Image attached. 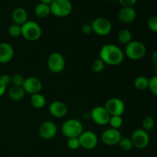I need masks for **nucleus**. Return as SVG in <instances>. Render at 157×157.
I'll use <instances>...</instances> for the list:
<instances>
[{
    "label": "nucleus",
    "instance_id": "f257e3e1",
    "mask_svg": "<svg viewBox=\"0 0 157 157\" xmlns=\"http://www.w3.org/2000/svg\"><path fill=\"white\" fill-rule=\"evenodd\" d=\"M100 58L109 65H118L124 61V54L118 46L107 44L103 46L100 51Z\"/></svg>",
    "mask_w": 157,
    "mask_h": 157
},
{
    "label": "nucleus",
    "instance_id": "f03ea898",
    "mask_svg": "<svg viewBox=\"0 0 157 157\" xmlns=\"http://www.w3.org/2000/svg\"><path fill=\"white\" fill-rule=\"evenodd\" d=\"M61 132L66 137H79L84 132L83 125L79 121L76 119H70L66 121L61 127Z\"/></svg>",
    "mask_w": 157,
    "mask_h": 157
},
{
    "label": "nucleus",
    "instance_id": "7ed1b4c3",
    "mask_svg": "<svg viewBox=\"0 0 157 157\" xmlns=\"http://www.w3.org/2000/svg\"><path fill=\"white\" fill-rule=\"evenodd\" d=\"M50 9L54 15L64 18L72 12V4L69 0H54L50 4Z\"/></svg>",
    "mask_w": 157,
    "mask_h": 157
},
{
    "label": "nucleus",
    "instance_id": "20e7f679",
    "mask_svg": "<svg viewBox=\"0 0 157 157\" xmlns=\"http://www.w3.org/2000/svg\"><path fill=\"white\" fill-rule=\"evenodd\" d=\"M21 27V35L29 41H36L41 36V29L34 21H28Z\"/></svg>",
    "mask_w": 157,
    "mask_h": 157
},
{
    "label": "nucleus",
    "instance_id": "39448f33",
    "mask_svg": "<svg viewBox=\"0 0 157 157\" xmlns=\"http://www.w3.org/2000/svg\"><path fill=\"white\" fill-rule=\"evenodd\" d=\"M147 53V48L144 44L138 41H132L127 44L125 54L130 59L140 60L144 58Z\"/></svg>",
    "mask_w": 157,
    "mask_h": 157
},
{
    "label": "nucleus",
    "instance_id": "423d86ee",
    "mask_svg": "<svg viewBox=\"0 0 157 157\" xmlns=\"http://www.w3.org/2000/svg\"><path fill=\"white\" fill-rule=\"evenodd\" d=\"M48 67L54 74L61 73L65 67V61L62 55L58 52H54L48 58Z\"/></svg>",
    "mask_w": 157,
    "mask_h": 157
},
{
    "label": "nucleus",
    "instance_id": "0eeeda50",
    "mask_svg": "<svg viewBox=\"0 0 157 157\" xmlns=\"http://www.w3.org/2000/svg\"><path fill=\"white\" fill-rule=\"evenodd\" d=\"M93 32L101 36H106L111 32L112 25L107 18L99 17L92 21L91 23Z\"/></svg>",
    "mask_w": 157,
    "mask_h": 157
},
{
    "label": "nucleus",
    "instance_id": "6e6552de",
    "mask_svg": "<svg viewBox=\"0 0 157 157\" xmlns=\"http://www.w3.org/2000/svg\"><path fill=\"white\" fill-rule=\"evenodd\" d=\"M90 117L95 124L101 126L107 125L109 124L110 115L104 107L98 106L95 107L90 112Z\"/></svg>",
    "mask_w": 157,
    "mask_h": 157
},
{
    "label": "nucleus",
    "instance_id": "1a4fd4ad",
    "mask_svg": "<svg viewBox=\"0 0 157 157\" xmlns=\"http://www.w3.org/2000/svg\"><path fill=\"white\" fill-rule=\"evenodd\" d=\"M80 146L85 150H93L98 144V139L97 135L93 131H84L78 137Z\"/></svg>",
    "mask_w": 157,
    "mask_h": 157
},
{
    "label": "nucleus",
    "instance_id": "9d476101",
    "mask_svg": "<svg viewBox=\"0 0 157 157\" xmlns=\"http://www.w3.org/2000/svg\"><path fill=\"white\" fill-rule=\"evenodd\" d=\"M105 109L110 116H122L125 110V105L123 101L117 98L109 99L106 102Z\"/></svg>",
    "mask_w": 157,
    "mask_h": 157
},
{
    "label": "nucleus",
    "instance_id": "9b49d317",
    "mask_svg": "<svg viewBox=\"0 0 157 157\" xmlns=\"http://www.w3.org/2000/svg\"><path fill=\"white\" fill-rule=\"evenodd\" d=\"M131 140L133 147L137 149H144L150 143V136L146 130L143 129H137L133 133Z\"/></svg>",
    "mask_w": 157,
    "mask_h": 157
},
{
    "label": "nucleus",
    "instance_id": "f8f14e48",
    "mask_svg": "<svg viewBox=\"0 0 157 157\" xmlns=\"http://www.w3.org/2000/svg\"><path fill=\"white\" fill-rule=\"evenodd\" d=\"M122 138L121 133L119 130L109 128L104 130L101 134V140L107 146H114L119 144Z\"/></svg>",
    "mask_w": 157,
    "mask_h": 157
},
{
    "label": "nucleus",
    "instance_id": "ddd939ff",
    "mask_svg": "<svg viewBox=\"0 0 157 157\" xmlns=\"http://www.w3.org/2000/svg\"><path fill=\"white\" fill-rule=\"evenodd\" d=\"M58 132V128L52 121H45L40 125L38 128V134L42 139L50 140L55 136Z\"/></svg>",
    "mask_w": 157,
    "mask_h": 157
},
{
    "label": "nucleus",
    "instance_id": "4468645a",
    "mask_svg": "<svg viewBox=\"0 0 157 157\" xmlns=\"http://www.w3.org/2000/svg\"><path fill=\"white\" fill-rule=\"evenodd\" d=\"M22 88L25 92L30 94L39 93L40 90L42 88V83L38 78L35 77H30L25 79L24 84L22 85Z\"/></svg>",
    "mask_w": 157,
    "mask_h": 157
},
{
    "label": "nucleus",
    "instance_id": "2eb2a0df",
    "mask_svg": "<svg viewBox=\"0 0 157 157\" xmlns=\"http://www.w3.org/2000/svg\"><path fill=\"white\" fill-rule=\"evenodd\" d=\"M14 56V49L10 44L0 43V64H6L12 61Z\"/></svg>",
    "mask_w": 157,
    "mask_h": 157
},
{
    "label": "nucleus",
    "instance_id": "dca6fc26",
    "mask_svg": "<svg viewBox=\"0 0 157 157\" xmlns=\"http://www.w3.org/2000/svg\"><path fill=\"white\" fill-rule=\"evenodd\" d=\"M49 112L55 117L61 118L67 114V107L61 101H54L49 106Z\"/></svg>",
    "mask_w": 157,
    "mask_h": 157
},
{
    "label": "nucleus",
    "instance_id": "f3484780",
    "mask_svg": "<svg viewBox=\"0 0 157 157\" xmlns=\"http://www.w3.org/2000/svg\"><path fill=\"white\" fill-rule=\"evenodd\" d=\"M136 18V12L133 7H123L118 13V18L123 23H131Z\"/></svg>",
    "mask_w": 157,
    "mask_h": 157
},
{
    "label": "nucleus",
    "instance_id": "a211bd4d",
    "mask_svg": "<svg viewBox=\"0 0 157 157\" xmlns=\"http://www.w3.org/2000/svg\"><path fill=\"white\" fill-rule=\"evenodd\" d=\"M12 20L15 24L18 25H22L26 21H28V13L23 8H16L12 12Z\"/></svg>",
    "mask_w": 157,
    "mask_h": 157
},
{
    "label": "nucleus",
    "instance_id": "6ab92c4d",
    "mask_svg": "<svg viewBox=\"0 0 157 157\" xmlns=\"http://www.w3.org/2000/svg\"><path fill=\"white\" fill-rule=\"evenodd\" d=\"M25 92L24 89L22 87H16V86H13L11 87L9 90V97L11 100L14 101H18L23 99L25 97Z\"/></svg>",
    "mask_w": 157,
    "mask_h": 157
},
{
    "label": "nucleus",
    "instance_id": "aec40b11",
    "mask_svg": "<svg viewBox=\"0 0 157 157\" xmlns=\"http://www.w3.org/2000/svg\"><path fill=\"white\" fill-rule=\"evenodd\" d=\"M35 13L38 18H46L51 14L50 5H47L41 2L38 3L35 8Z\"/></svg>",
    "mask_w": 157,
    "mask_h": 157
},
{
    "label": "nucleus",
    "instance_id": "412c9836",
    "mask_svg": "<svg viewBox=\"0 0 157 157\" xmlns=\"http://www.w3.org/2000/svg\"><path fill=\"white\" fill-rule=\"evenodd\" d=\"M31 104L35 108H42L46 104V99L42 94L38 93L32 94L31 97Z\"/></svg>",
    "mask_w": 157,
    "mask_h": 157
},
{
    "label": "nucleus",
    "instance_id": "4be33fe9",
    "mask_svg": "<svg viewBox=\"0 0 157 157\" xmlns=\"http://www.w3.org/2000/svg\"><path fill=\"white\" fill-rule=\"evenodd\" d=\"M118 41L123 44H128L132 41V34L128 29H122L118 33Z\"/></svg>",
    "mask_w": 157,
    "mask_h": 157
},
{
    "label": "nucleus",
    "instance_id": "5701e85b",
    "mask_svg": "<svg viewBox=\"0 0 157 157\" xmlns=\"http://www.w3.org/2000/svg\"><path fill=\"white\" fill-rule=\"evenodd\" d=\"M150 79L145 76H139L135 79L134 86L140 90H144L148 88Z\"/></svg>",
    "mask_w": 157,
    "mask_h": 157
},
{
    "label": "nucleus",
    "instance_id": "b1692460",
    "mask_svg": "<svg viewBox=\"0 0 157 157\" xmlns=\"http://www.w3.org/2000/svg\"><path fill=\"white\" fill-rule=\"evenodd\" d=\"M111 128L119 130L123 125V118L121 116H110V121H109Z\"/></svg>",
    "mask_w": 157,
    "mask_h": 157
},
{
    "label": "nucleus",
    "instance_id": "393cba45",
    "mask_svg": "<svg viewBox=\"0 0 157 157\" xmlns=\"http://www.w3.org/2000/svg\"><path fill=\"white\" fill-rule=\"evenodd\" d=\"M104 67H105V63L101 58H98V59L94 60L91 64L92 70L95 73H101V72H102L104 71Z\"/></svg>",
    "mask_w": 157,
    "mask_h": 157
},
{
    "label": "nucleus",
    "instance_id": "a878e982",
    "mask_svg": "<svg viewBox=\"0 0 157 157\" xmlns=\"http://www.w3.org/2000/svg\"><path fill=\"white\" fill-rule=\"evenodd\" d=\"M118 144L121 149H122L124 151H130L133 147V144L130 138H121Z\"/></svg>",
    "mask_w": 157,
    "mask_h": 157
},
{
    "label": "nucleus",
    "instance_id": "bb28decb",
    "mask_svg": "<svg viewBox=\"0 0 157 157\" xmlns=\"http://www.w3.org/2000/svg\"><path fill=\"white\" fill-rule=\"evenodd\" d=\"M154 126L155 121L151 117H147L144 118L142 122V129L146 130V131H150V130H151L154 127Z\"/></svg>",
    "mask_w": 157,
    "mask_h": 157
},
{
    "label": "nucleus",
    "instance_id": "cd10ccee",
    "mask_svg": "<svg viewBox=\"0 0 157 157\" xmlns=\"http://www.w3.org/2000/svg\"><path fill=\"white\" fill-rule=\"evenodd\" d=\"M8 32H9V35L14 38L20 36L21 35V25H18L13 24L12 25L9 26V29H8Z\"/></svg>",
    "mask_w": 157,
    "mask_h": 157
},
{
    "label": "nucleus",
    "instance_id": "c85d7f7f",
    "mask_svg": "<svg viewBox=\"0 0 157 157\" xmlns=\"http://www.w3.org/2000/svg\"><path fill=\"white\" fill-rule=\"evenodd\" d=\"M25 78L20 74H15L12 77V80L11 82L12 83L13 86H16V87H22Z\"/></svg>",
    "mask_w": 157,
    "mask_h": 157
},
{
    "label": "nucleus",
    "instance_id": "c756f323",
    "mask_svg": "<svg viewBox=\"0 0 157 157\" xmlns=\"http://www.w3.org/2000/svg\"><path fill=\"white\" fill-rule=\"evenodd\" d=\"M148 88L151 91L153 94L157 97V75H155L152 78H150L149 81Z\"/></svg>",
    "mask_w": 157,
    "mask_h": 157
},
{
    "label": "nucleus",
    "instance_id": "7c9ffc66",
    "mask_svg": "<svg viewBox=\"0 0 157 157\" xmlns=\"http://www.w3.org/2000/svg\"><path fill=\"white\" fill-rule=\"evenodd\" d=\"M67 144L68 148H70L71 150H78L79 147H81L78 137L69 138V139L67 140Z\"/></svg>",
    "mask_w": 157,
    "mask_h": 157
},
{
    "label": "nucleus",
    "instance_id": "2f4dec72",
    "mask_svg": "<svg viewBox=\"0 0 157 157\" xmlns=\"http://www.w3.org/2000/svg\"><path fill=\"white\" fill-rule=\"evenodd\" d=\"M148 27L152 32H157V15L151 16L147 21Z\"/></svg>",
    "mask_w": 157,
    "mask_h": 157
},
{
    "label": "nucleus",
    "instance_id": "473e14b6",
    "mask_svg": "<svg viewBox=\"0 0 157 157\" xmlns=\"http://www.w3.org/2000/svg\"><path fill=\"white\" fill-rule=\"evenodd\" d=\"M123 7H133L137 0H118Z\"/></svg>",
    "mask_w": 157,
    "mask_h": 157
},
{
    "label": "nucleus",
    "instance_id": "72a5a7b5",
    "mask_svg": "<svg viewBox=\"0 0 157 157\" xmlns=\"http://www.w3.org/2000/svg\"><path fill=\"white\" fill-rule=\"evenodd\" d=\"M81 32L84 35H90L91 32H93L91 24H84L81 27Z\"/></svg>",
    "mask_w": 157,
    "mask_h": 157
},
{
    "label": "nucleus",
    "instance_id": "f704fd0d",
    "mask_svg": "<svg viewBox=\"0 0 157 157\" xmlns=\"http://www.w3.org/2000/svg\"><path fill=\"white\" fill-rule=\"evenodd\" d=\"M11 80H12V78L9 75H2L0 77V81L6 86L9 84H10Z\"/></svg>",
    "mask_w": 157,
    "mask_h": 157
},
{
    "label": "nucleus",
    "instance_id": "c9c22d12",
    "mask_svg": "<svg viewBox=\"0 0 157 157\" xmlns=\"http://www.w3.org/2000/svg\"><path fill=\"white\" fill-rule=\"evenodd\" d=\"M6 90V85H5L1 81H0V97L2 96Z\"/></svg>",
    "mask_w": 157,
    "mask_h": 157
},
{
    "label": "nucleus",
    "instance_id": "e433bc0d",
    "mask_svg": "<svg viewBox=\"0 0 157 157\" xmlns=\"http://www.w3.org/2000/svg\"><path fill=\"white\" fill-rule=\"evenodd\" d=\"M152 60H153L155 64H157V51L153 52V55H152Z\"/></svg>",
    "mask_w": 157,
    "mask_h": 157
},
{
    "label": "nucleus",
    "instance_id": "4c0bfd02",
    "mask_svg": "<svg viewBox=\"0 0 157 157\" xmlns=\"http://www.w3.org/2000/svg\"><path fill=\"white\" fill-rule=\"evenodd\" d=\"M53 1L54 0H40V2H41V3H44V4L47 5H50Z\"/></svg>",
    "mask_w": 157,
    "mask_h": 157
},
{
    "label": "nucleus",
    "instance_id": "58836bf2",
    "mask_svg": "<svg viewBox=\"0 0 157 157\" xmlns=\"http://www.w3.org/2000/svg\"><path fill=\"white\" fill-rule=\"evenodd\" d=\"M156 75H157V64H156Z\"/></svg>",
    "mask_w": 157,
    "mask_h": 157
},
{
    "label": "nucleus",
    "instance_id": "ea45409f",
    "mask_svg": "<svg viewBox=\"0 0 157 157\" xmlns=\"http://www.w3.org/2000/svg\"><path fill=\"white\" fill-rule=\"evenodd\" d=\"M107 1H110V2H113V1H116V0H107Z\"/></svg>",
    "mask_w": 157,
    "mask_h": 157
}]
</instances>
